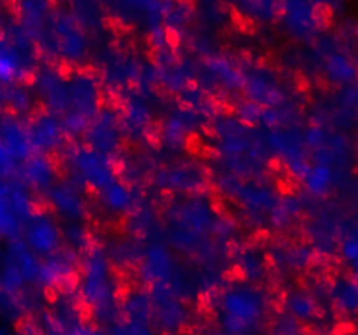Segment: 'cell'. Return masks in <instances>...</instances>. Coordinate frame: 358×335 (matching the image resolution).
Here are the masks:
<instances>
[]
</instances>
